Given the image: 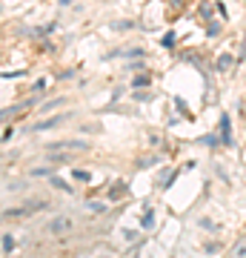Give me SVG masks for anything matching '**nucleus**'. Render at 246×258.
Masks as SVG:
<instances>
[{"instance_id":"obj_3","label":"nucleus","mask_w":246,"mask_h":258,"mask_svg":"<svg viewBox=\"0 0 246 258\" xmlns=\"http://www.w3.org/2000/svg\"><path fill=\"white\" fill-rule=\"evenodd\" d=\"M37 210H46V201H37V204H23V207H12V210H3V218H26Z\"/></svg>"},{"instance_id":"obj_9","label":"nucleus","mask_w":246,"mask_h":258,"mask_svg":"<svg viewBox=\"0 0 246 258\" xmlns=\"http://www.w3.org/2000/svg\"><path fill=\"white\" fill-rule=\"evenodd\" d=\"M140 227H143V230H152V227H155V212H152V207H146V210H143Z\"/></svg>"},{"instance_id":"obj_4","label":"nucleus","mask_w":246,"mask_h":258,"mask_svg":"<svg viewBox=\"0 0 246 258\" xmlns=\"http://www.w3.org/2000/svg\"><path fill=\"white\" fill-rule=\"evenodd\" d=\"M66 118H69V115H52V118H46V120H37V123H35L32 129H35V132H46V129H57V126H60V123H63Z\"/></svg>"},{"instance_id":"obj_17","label":"nucleus","mask_w":246,"mask_h":258,"mask_svg":"<svg viewBox=\"0 0 246 258\" xmlns=\"http://www.w3.org/2000/svg\"><path fill=\"white\" fill-rule=\"evenodd\" d=\"M160 43H163V46H175V35H172V32H169V35H163V40H160Z\"/></svg>"},{"instance_id":"obj_18","label":"nucleus","mask_w":246,"mask_h":258,"mask_svg":"<svg viewBox=\"0 0 246 258\" xmlns=\"http://www.w3.org/2000/svg\"><path fill=\"white\" fill-rule=\"evenodd\" d=\"M43 89H46V81H37L35 86H32V92H37V95L43 92Z\"/></svg>"},{"instance_id":"obj_16","label":"nucleus","mask_w":246,"mask_h":258,"mask_svg":"<svg viewBox=\"0 0 246 258\" xmlns=\"http://www.w3.org/2000/svg\"><path fill=\"white\" fill-rule=\"evenodd\" d=\"M229 60H232L229 55H220V57H218V69H226V66H229Z\"/></svg>"},{"instance_id":"obj_11","label":"nucleus","mask_w":246,"mask_h":258,"mask_svg":"<svg viewBox=\"0 0 246 258\" xmlns=\"http://www.w3.org/2000/svg\"><path fill=\"white\" fill-rule=\"evenodd\" d=\"M63 103H66V98H55V101L43 103V106H40V112H52V109H57V106H63Z\"/></svg>"},{"instance_id":"obj_5","label":"nucleus","mask_w":246,"mask_h":258,"mask_svg":"<svg viewBox=\"0 0 246 258\" xmlns=\"http://www.w3.org/2000/svg\"><path fill=\"white\" fill-rule=\"evenodd\" d=\"M29 175L32 178H52V175H57V172H55V164H37V166L29 169Z\"/></svg>"},{"instance_id":"obj_1","label":"nucleus","mask_w":246,"mask_h":258,"mask_svg":"<svg viewBox=\"0 0 246 258\" xmlns=\"http://www.w3.org/2000/svg\"><path fill=\"white\" fill-rule=\"evenodd\" d=\"M74 227H77L74 215H69V212H57L55 218L46 224V232H49V235H55V238H63V235L74 232Z\"/></svg>"},{"instance_id":"obj_8","label":"nucleus","mask_w":246,"mask_h":258,"mask_svg":"<svg viewBox=\"0 0 246 258\" xmlns=\"http://www.w3.org/2000/svg\"><path fill=\"white\" fill-rule=\"evenodd\" d=\"M72 181H74V184H89L92 172H89V169H72Z\"/></svg>"},{"instance_id":"obj_20","label":"nucleus","mask_w":246,"mask_h":258,"mask_svg":"<svg viewBox=\"0 0 246 258\" xmlns=\"http://www.w3.org/2000/svg\"><path fill=\"white\" fill-rule=\"evenodd\" d=\"M69 3H72V0H60V6H69Z\"/></svg>"},{"instance_id":"obj_2","label":"nucleus","mask_w":246,"mask_h":258,"mask_svg":"<svg viewBox=\"0 0 246 258\" xmlns=\"http://www.w3.org/2000/svg\"><path fill=\"white\" fill-rule=\"evenodd\" d=\"M49 152H86L89 149V141L83 138H63V141H52V144H46Z\"/></svg>"},{"instance_id":"obj_12","label":"nucleus","mask_w":246,"mask_h":258,"mask_svg":"<svg viewBox=\"0 0 246 258\" xmlns=\"http://www.w3.org/2000/svg\"><path fill=\"white\" fill-rule=\"evenodd\" d=\"M49 181H52V186H57V189H63V192H72V186L66 184L63 178H57V175H52V178H49Z\"/></svg>"},{"instance_id":"obj_14","label":"nucleus","mask_w":246,"mask_h":258,"mask_svg":"<svg viewBox=\"0 0 246 258\" xmlns=\"http://www.w3.org/2000/svg\"><path fill=\"white\" fill-rule=\"evenodd\" d=\"M220 135H223V141L229 144V118H226V115L220 118Z\"/></svg>"},{"instance_id":"obj_19","label":"nucleus","mask_w":246,"mask_h":258,"mask_svg":"<svg viewBox=\"0 0 246 258\" xmlns=\"http://www.w3.org/2000/svg\"><path fill=\"white\" fill-rule=\"evenodd\" d=\"M12 135H15V126H6V132H3V141H9Z\"/></svg>"},{"instance_id":"obj_7","label":"nucleus","mask_w":246,"mask_h":258,"mask_svg":"<svg viewBox=\"0 0 246 258\" xmlns=\"http://www.w3.org/2000/svg\"><path fill=\"white\" fill-rule=\"evenodd\" d=\"M15 247H18V241H15V235H12V232H3V255L9 258L12 252H15Z\"/></svg>"},{"instance_id":"obj_13","label":"nucleus","mask_w":246,"mask_h":258,"mask_svg":"<svg viewBox=\"0 0 246 258\" xmlns=\"http://www.w3.org/2000/svg\"><path fill=\"white\" fill-rule=\"evenodd\" d=\"M49 164H72V155H49Z\"/></svg>"},{"instance_id":"obj_10","label":"nucleus","mask_w":246,"mask_h":258,"mask_svg":"<svg viewBox=\"0 0 246 258\" xmlns=\"http://www.w3.org/2000/svg\"><path fill=\"white\" fill-rule=\"evenodd\" d=\"M149 83H152V78H149V75H137L135 81H132V86H135V89H146Z\"/></svg>"},{"instance_id":"obj_6","label":"nucleus","mask_w":246,"mask_h":258,"mask_svg":"<svg viewBox=\"0 0 246 258\" xmlns=\"http://www.w3.org/2000/svg\"><path fill=\"white\" fill-rule=\"evenodd\" d=\"M226 258H246V235H240V238L229 247V255Z\"/></svg>"},{"instance_id":"obj_15","label":"nucleus","mask_w":246,"mask_h":258,"mask_svg":"<svg viewBox=\"0 0 246 258\" xmlns=\"http://www.w3.org/2000/svg\"><path fill=\"white\" fill-rule=\"evenodd\" d=\"M123 55H126V57H143V49H126V52H123Z\"/></svg>"}]
</instances>
